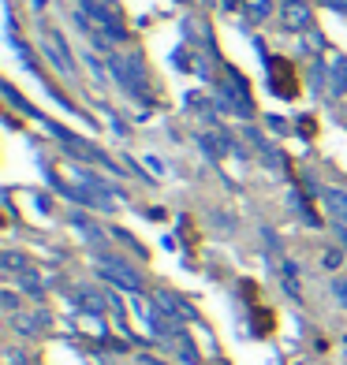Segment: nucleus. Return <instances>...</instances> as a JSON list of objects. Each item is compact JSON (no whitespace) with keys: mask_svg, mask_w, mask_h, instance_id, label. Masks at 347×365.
Instances as JSON below:
<instances>
[{"mask_svg":"<svg viewBox=\"0 0 347 365\" xmlns=\"http://www.w3.org/2000/svg\"><path fill=\"white\" fill-rule=\"evenodd\" d=\"M79 15L75 23L90 34V23H94V34H101L109 41H124V11L109 4V0H79Z\"/></svg>","mask_w":347,"mask_h":365,"instance_id":"nucleus-1","label":"nucleus"},{"mask_svg":"<svg viewBox=\"0 0 347 365\" xmlns=\"http://www.w3.org/2000/svg\"><path fill=\"white\" fill-rule=\"evenodd\" d=\"M109 68H112V78L120 82L135 101L150 105V71H146V60L139 53H112Z\"/></svg>","mask_w":347,"mask_h":365,"instance_id":"nucleus-2","label":"nucleus"},{"mask_svg":"<svg viewBox=\"0 0 347 365\" xmlns=\"http://www.w3.org/2000/svg\"><path fill=\"white\" fill-rule=\"evenodd\" d=\"M221 101L224 108L239 112L243 120H251L254 115V101H251V86H246V78L236 71V68H224V82H221Z\"/></svg>","mask_w":347,"mask_h":365,"instance_id":"nucleus-3","label":"nucleus"},{"mask_svg":"<svg viewBox=\"0 0 347 365\" xmlns=\"http://www.w3.org/2000/svg\"><path fill=\"white\" fill-rule=\"evenodd\" d=\"M97 272H101V279H109V284H116V287H124V291H131V294H142V276L131 269V264L124 261V257H109V254H97Z\"/></svg>","mask_w":347,"mask_h":365,"instance_id":"nucleus-4","label":"nucleus"},{"mask_svg":"<svg viewBox=\"0 0 347 365\" xmlns=\"http://www.w3.org/2000/svg\"><path fill=\"white\" fill-rule=\"evenodd\" d=\"M266 68H269V90L276 97H295L299 93V71H295V63L284 60V56H266Z\"/></svg>","mask_w":347,"mask_h":365,"instance_id":"nucleus-5","label":"nucleus"},{"mask_svg":"<svg viewBox=\"0 0 347 365\" xmlns=\"http://www.w3.org/2000/svg\"><path fill=\"white\" fill-rule=\"evenodd\" d=\"M280 23H284V30L303 34V30L313 26V8L306 0H284V4H280Z\"/></svg>","mask_w":347,"mask_h":365,"instance_id":"nucleus-6","label":"nucleus"},{"mask_svg":"<svg viewBox=\"0 0 347 365\" xmlns=\"http://www.w3.org/2000/svg\"><path fill=\"white\" fill-rule=\"evenodd\" d=\"M41 48H45V56L53 60V68L60 71V75H75V60H71V53H68V45H64V38L60 34H53V30H45V38H41Z\"/></svg>","mask_w":347,"mask_h":365,"instance_id":"nucleus-7","label":"nucleus"},{"mask_svg":"<svg viewBox=\"0 0 347 365\" xmlns=\"http://www.w3.org/2000/svg\"><path fill=\"white\" fill-rule=\"evenodd\" d=\"M154 302L161 306V313H164L169 321H194V317H198V313L183 302V298L172 294V291H157V294H154Z\"/></svg>","mask_w":347,"mask_h":365,"instance_id":"nucleus-8","label":"nucleus"},{"mask_svg":"<svg viewBox=\"0 0 347 365\" xmlns=\"http://www.w3.org/2000/svg\"><path fill=\"white\" fill-rule=\"evenodd\" d=\"M321 205H325V212H328L336 224L347 227V190H340V187H321Z\"/></svg>","mask_w":347,"mask_h":365,"instance_id":"nucleus-9","label":"nucleus"},{"mask_svg":"<svg viewBox=\"0 0 347 365\" xmlns=\"http://www.w3.org/2000/svg\"><path fill=\"white\" fill-rule=\"evenodd\" d=\"M328 97H347V56L328 63Z\"/></svg>","mask_w":347,"mask_h":365,"instance_id":"nucleus-10","label":"nucleus"},{"mask_svg":"<svg viewBox=\"0 0 347 365\" xmlns=\"http://www.w3.org/2000/svg\"><path fill=\"white\" fill-rule=\"evenodd\" d=\"M243 11L251 15V23H269L273 0H243Z\"/></svg>","mask_w":347,"mask_h":365,"instance_id":"nucleus-11","label":"nucleus"},{"mask_svg":"<svg viewBox=\"0 0 347 365\" xmlns=\"http://www.w3.org/2000/svg\"><path fill=\"white\" fill-rule=\"evenodd\" d=\"M280 279H284L288 298H299V269H295V261H280Z\"/></svg>","mask_w":347,"mask_h":365,"instance_id":"nucleus-12","label":"nucleus"},{"mask_svg":"<svg viewBox=\"0 0 347 365\" xmlns=\"http://www.w3.org/2000/svg\"><path fill=\"white\" fill-rule=\"evenodd\" d=\"M75 302H79L82 309H90V313H101V309H105L101 294H97V291H90V287H79V291H75Z\"/></svg>","mask_w":347,"mask_h":365,"instance_id":"nucleus-13","label":"nucleus"},{"mask_svg":"<svg viewBox=\"0 0 347 365\" xmlns=\"http://www.w3.org/2000/svg\"><path fill=\"white\" fill-rule=\"evenodd\" d=\"M49 324V317L45 313H34V317H15V328L23 331V336H38V331Z\"/></svg>","mask_w":347,"mask_h":365,"instance_id":"nucleus-14","label":"nucleus"},{"mask_svg":"<svg viewBox=\"0 0 347 365\" xmlns=\"http://www.w3.org/2000/svg\"><path fill=\"white\" fill-rule=\"evenodd\" d=\"M176 351H179V358H183L187 365H198V351H194V343L183 336V331H179V346H176Z\"/></svg>","mask_w":347,"mask_h":365,"instance_id":"nucleus-15","label":"nucleus"},{"mask_svg":"<svg viewBox=\"0 0 347 365\" xmlns=\"http://www.w3.org/2000/svg\"><path fill=\"white\" fill-rule=\"evenodd\" d=\"M291 209H295V212H303V220H306L310 227H318V224H321V220H318V217H313V212L306 209V202H303V194H291Z\"/></svg>","mask_w":347,"mask_h":365,"instance_id":"nucleus-16","label":"nucleus"},{"mask_svg":"<svg viewBox=\"0 0 347 365\" xmlns=\"http://www.w3.org/2000/svg\"><path fill=\"white\" fill-rule=\"evenodd\" d=\"M0 264H4L8 272H23V269H26V257H23V254H15V250H8L4 257H0Z\"/></svg>","mask_w":347,"mask_h":365,"instance_id":"nucleus-17","label":"nucleus"},{"mask_svg":"<svg viewBox=\"0 0 347 365\" xmlns=\"http://www.w3.org/2000/svg\"><path fill=\"white\" fill-rule=\"evenodd\" d=\"M321 264H325V269H340V264H343V254L336 250V246H328V250L321 254Z\"/></svg>","mask_w":347,"mask_h":365,"instance_id":"nucleus-18","label":"nucleus"},{"mask_svg":"<svg viewBox=\"0 0 347 365\" xmlns=\"http://www.w3.org/2000/svg\"><path fill=\"white\" fill-rule=\"evenodd\" d=\"M23 291H26V294H34V298H41V284H38V276H34V272H23Z\"/></svg>","mask_w":347,"mask_h":365,"instance_id":"nucleus-19","label":"nucleus"},{"mask_svg":"<svg viewBox=\"0 0 347 365\" xmlns=\"http://www.w3.org/2000/svg\"><path fill=\"white\" fill-rule=\"evenodd\" d=\"M333 294H336V302L347 309V279H333Z\"/></svg>","mask_w":347,"mask_h":365,"instance_id":"nucleus-20","label":"nucleus"},{"mask_svg":"<svg viewBox=\"0 0 347 365\" xmlns=\"http://www.w3.org/2000/svg\"><path fill=\"white\" fill-rule=\"evenodd\" d=\"M0 302H4V309H8V313H15V294H11V291L0 294Z\"/></svg>","mask_w":347,"mask_h":365,"instance_id":"nucleus-21","label":"nucleus"},{"mask_svg":"<svg viewBox=\"0 0 347 365\" xmlns=\"http://www.w3.org/2000/svg\"><path fill=\"white\" fill-rule=\"evenodd\" d=\"M321 4H328L333 11H347V0H321Z\"/></svg>","mask_w":347,"mask_h":365,"instance_id":"nucleus-22","label":"nucleus"},{"mask_svg":"<svg viewBox=\"0 0 347 365\" xmlns=\"http://www.w3.org/2000/svg\"><path fill=\"white\" fill-rule=\"evenodd\" d=\"M139 365H164V361H157V358H150V354H142V358H139Z\"/></svg>","mask_w":347,"mask_h":365,"instance_id":"nucleus-23","label":"nucleus"},{"mask_svg":"<svg viewBox=\"0 0 347 365\" xmlns=\"http://www.w3.org/2000/svg\"><path fill=\"white\" fill-rule=\"evenodd\" d=\"M336 235H340V242L347 246V227H343V224H336Z\"/></svg>","mask_w":347,"mask_h":365,"instance_id":"nucleus-24","label":"nucleus"}]
</instances>
